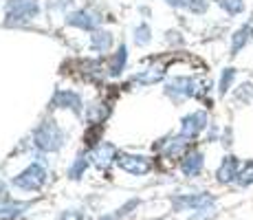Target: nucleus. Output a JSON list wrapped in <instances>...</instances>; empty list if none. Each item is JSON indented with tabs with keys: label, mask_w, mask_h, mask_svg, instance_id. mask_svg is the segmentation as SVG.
<instances>
[{
	"label": "nucleus",
	"mask_w": 253,
	"mask_h": 220,
	"mask_svg": "<svg viewBox=\"0 0 253 220\" xmlns=\"http://www.w3.org/2000/svg\"><path fill=\"white\" fill-rule=\"evenodd\" d=\"M139 44H148L150 42V29L145 27V24H141V29H139Z\"/></svg>",
	"instance_id": "21"
},
{
	"label": "nucleus",
	"mask_w": 253,
	"mask_h": 220,
	"mask_svg": "<svg viewBox=\"0 0 253 220\" xmlns=\"http://www.w3.org/2000/svg\"><path fill=\"white\" fill-rule=\"evenodd\" d=\"M139 207V200H128V203L124 205V207H119L115 214H106V216H101L99 220H121V218H126L132 209H137Z\"/></svg>",
	"instance_id": "15"
},
{
	"label": "nucleus",
	"mask_w": 253,
	"mask_h": 220,
	"mask_svg": "<svg viewBox=\"0 0 253 220\" xmlns=\"http://www.w3.org/2000/svg\"><path fill=\"white\" fill-rule=\"evenodd\" d=\"M253 42V18H247L229 38V55L236 57Z\"/></svg>",
	"instance_id": "4"
},
{
	"label": "nucleus",
	"mask_w": 253,
	"mask_h": 220,
	"mask_svg": "<svg viewBox=\"0 0 253 220\" xmlns=\"http://www.w3.org/2000/svg\"><path fill=\"white\" fill-rule=\"evenodd\" d=\"M209 124H211V121H209L207 110H194V112H189V115L183 117L181 132H178V134H183L185 139H189V141H196L198 136L207 132Z\"/></svg>",
	"instance_id": "1"
},
{
	"label": "nucleus",
	"mask_w": 253,
	"mask_h": 220,
	"mask_svg": "<svg viewBox=\"0 0 253 220\" xmlns=\"http://www.w3.org/2000/svg\"><path fill=\"white\" fill-rule=\"evenodd\" d=\"M203 168H205V154H203V150L192 148V150H187V154L181 159V172L185 176H189V178L201 174Z\"/></svg>",
	"instance_id": "8"
},
{
	"label": "nucleus",
	"mask_w": 253,
	"mask_h": 220,
	"mask_svg": "<svg viewBox=\"0 0 253 220\" xmlns=\"http://www.w3.org/2000/svg\"><path fill=\"white\" fill-rule=\"evenodd\" d=\"M117 165L130 174L143 176L152 170V161L145 156H132V154H117Z\"/></svg>",
	"instance_id": "7"
},
{
	"label": "nucleus",
	"mask_w": 253,
	"mask_h": 220,
	"mask_svg": "<svg viewBox=\"0 0 253 220\" xmlns=\"http://www.w3.org/2000/svg\"><path fill=\"white\" fill-rule=\"evenodd\" d=\"M11 9H13V18H31L38 11V2L36 0H13Z\"/></svg>",
	"instance_id": "10"
},
{
	"label": "nucleus",
	"mask_w": 253,
	"mask_h": 220,
	"mask_svg": "<svg viewBox=\"0 0 253 220\" xmlns=\"http://www.w3.org/2000/svg\"><path fill=\"white\" fill-rule=\"evenodd\" d=\"M233 97H236L238 101H242V104H249L253 99V82H242V84H238L233 88Z\"/></svg>",
	"instance_id": "14"
},
{
	"label": "nucleus",
	"mask_w": 253,
	"mask_h": 220,
	"mask_svg": "<svg viewBox=\"0 0 253 220\" xmlns=\"http://www.w3.org/2000/svg\"><path fill=\"white\" fill-rule=\"evenodd\" d=\"M236 77H238V71L233 66H227L220 71V77H218V95L225 97L233 90V84H236Z\"/></svg>",
	"instance_id": "9"
},
{
	"label": "nucleus",
	"mask_w": 253,
	"mask_h": 220,
	"mask_svg": "<svg viewBox=\"0 0 253 220\" xmlns=\"http://www.w3.org/2000/svg\"><path fill=\"white\" fill-rule=\"evenodd\" d=\"M209 2H211V0H183L185 9H187V11H192V13H196V16H203V13H207Z\"/></svg>",
	"instance_id": "16"
},
{
	"label": "nucleus",
	"mask_w": 253,
	"mask_h": 220,
	"mask_svg": "<svg viewBox=\"0 0 253 220\" xmlns=\"http://www.w3.org/2000/svg\"><path fill=\"white\" fill-rule=\"evenodd\" d=\"M9 200V194H7V187H4V183L0 180V203H7Z\"/></svg>",
	"instance_id": "22"
},
{
	"label": "nucleus",
	"mask_w": 253,
	"mask_h": 220,
	"mask_svg": "<svg viewBox=\"0 0 253 220\" xmlns=\"http://www.w3.org/2000/svg\"><path fill=\"white\" fill-rule=\"evenodd\" d=\"M216 203L213 194L209 192H196V194H181V196L172 198V207L176 212H185V209H203V207H211Z\"/></svg>",
	"instance_id": "2"
},
{
	"label": "nucleus",
	"mask_w": 253,
	"mask_h": 220,
	"mask_svg": "<svg viewBox=\"0 0 253 220\" xmlns=\"http://www.w3.org/2000/svg\"><path fill=\"white\" fill-rule=\"evenodd\" d=\"M220 141H222V145H225V148H229V145L233 143V134H231V128H222Z\"/></svg>",
	"instance_id": "20"
},
{
	"label": "nucleus",
	"mask_w": 253,
	"mask_h": 220,
	"mask_svg": "<svg viewBox=\"0 0 253 220\" xmlns=\"http://www.w3.org/2000/svg\"><path fill=\"white\" fill-rule=\"evenodd\" d=\"M29 205H9V207H4V209H0V220H4V218H13V216H18V214L22 212V209H27Z\"/></svg>",
	"instance_id": "18"
},
{
	"label": "nucleus",
	"mask_w": 253,
	"mask_h": 220,
	"mask_svg": "<svg viewBox=\"0 0 253 220\" xmlns=\"http://www.w3.org/2000/svg\"><path fill=\"white\" fill-rule=\"evenodd\" d=\"M92 159H95V165H99V168H108L110 163H117V152H115L113 145H101V148L92 154Z\"/></svg>",
	"instance_id": "11"
},
{
	"label": "nucleus",
	"mask_w": 253,
	"mask_h": 220,
	"mask_svg": "<svg viewBox=\"0 0 253 220\" xmlns=\"http://www.w3.org/2000/svg\"><path fill=\"white\" fill-rule=\"evenodd\" d=\"M86 168H88V161H86V156H80V159L75 161V165L69 170V176H71V178H80V176L84 174Z\"/></svg>",
	"instance_id": "17"
},
{
	"label": "nucleus",
	"mask_w": 253,
	"mask_h": 220,
	"mask_svg": "<svg viewBox=\"0 0 253 220\" xmlns=\"http://www.w3.org/2000/svg\"><path fill=\"white\" fill-rule=\"evenodd\" d=\"M240 168H242V161L238 159L236 154H225L216 170V180L220 185H231L236 183L238 174H240Z\"/></svg>",
	"instance_id": "5"
},
{
	"label": "nucleus",
	"mask_w": 253,
	"mask_h": 220,
	"mask_svg": "<svg viewBox=\"0 0 253 220\" xmlns=\"http://www.w3.org/2000/svg\"><path fill=\"white\" fill-rule=\"evenodd\" d=\"M216 4L227 13L229 18H236V16H242L247 9V2L245 0H216Z\"/></svg>",
	"instance_id": "12"
},
{
	"label": "nucleus",
	"mask_w": 253,
	"mask_h": 220,
	"mask_svg": "<svg viewBox=\"0 0 253 220\" xmlns=\"http://www.w3.org/2000/svg\"><path fill=\"white\" fill-rule=\"evenodd\" d=\"M60 220H84V214L77 212V209H69V212L62 214Z\"/></svg>",
	"instance_id": "19"
},
{
	"label": "nucleus",
	"mask_w": 253,
	"mask_h": 220,
	"mask_svg": "<svg viewBox=\"0 0 253 220\" xmlns=\"http://www.w3.org/2000/svg\"><path fill=\"white\" fill-rule=\"evenodd\" d=\"M62 139H64V136H62V130L57 128L55 124H44L36 132V145L42 150H48V152L60 148Z\"/></svg>",
	"instance_id": "6"
},
{
	"label": "nucleus",
	"mask_w": 253,
	"mask_h": 220,
	"mask_svg": "<svg viewBox=\"0 0 253 220\" xmlns=\"http://www.w3.org/2000/svg\"><path fill=\"white\" fill-rule=\"evenodd\" d=\"M44 180H46L44 168L38 165V163H33V165H29L22 174H18L16 178H13V185L20 187V189H27V192H38V189L44 185Z\"/></svg>",
	"instance_id": "3"
},
{
	"label": "nucleus",
	"mask_w": 253,
	"mask_h": 220,
	"mask_svg": "<svg viewBox=\"0 0 253 220\" xmlns=\"http://www.w3.org/2000/svg\"><path fill=\"white\" fill-rule=\"evenodd\" d=\"M236 185L238 187H251L253 185V159L242 163L240 174H238V178H236Z\"/></svg>",
	"instance_id": "13"
}]
</instances>
